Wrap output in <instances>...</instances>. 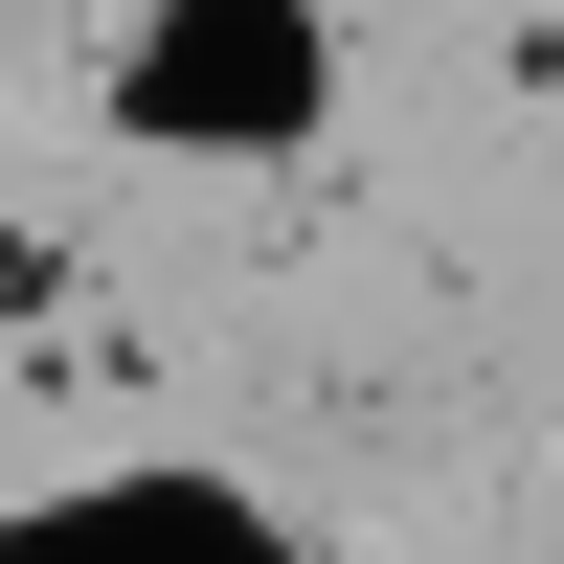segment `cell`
Returning <instances> with one entry per match:
<instances>
[{
	"mask_svg": "<svg viewBox=\"0 0 564 564\" xmlns=\"http://www.w3.org/2000/svg\"><path fill=\"white\" fill-rule=\"evenodd\" d=\"M316 113H339V0H135L113 23L135 159H294Z\"/></svg>",
	"mask_w": 564,
	"mask_h": 564,
	"instance_id": "1",
	"label": "cell"
}]
</instances>
